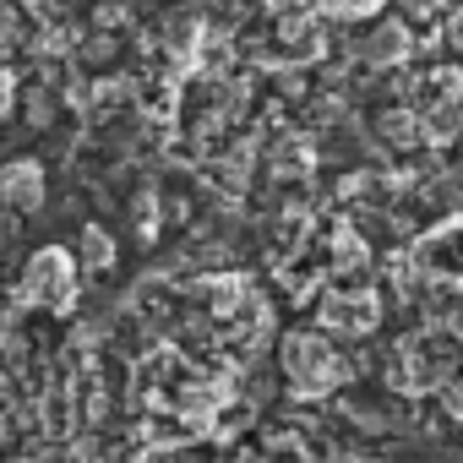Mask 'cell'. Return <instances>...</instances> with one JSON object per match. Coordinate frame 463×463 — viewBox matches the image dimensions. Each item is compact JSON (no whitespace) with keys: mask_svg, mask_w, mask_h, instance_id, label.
I'll list each match as a JSON object with an SVG mask.
<instances>
[{"mask_svg":"<svg viewBox=\"0 0 463 463\" xmlns=\"http://www.w3.org/2000/svg\"><path fill=\"white\" fill-rule=\"evenodd\" d=\"M349 55H354L360 66L387 71V66H398V61L409 55V28H403V23H371V28H360V39L349 44Z\"/></svg>","mask_w":463,"mask_h":463,"instance_id":"6da1fadb","label":"cell"},{"mask_svg":"<svg viewBox=\"0 0 463 463\" xmlns=\"http://www.w3.org/2000/svg\"><path fill=\"white\" fill-rule=\"evenodd\" d=\"M6 99H12V77L0 71V115H6Z\"/></svg>","mask_w":463,"mask_h":463,"instance_id":"277c9868","label":"cell"},{"mask_svg":"<svg viewBox=\"0 0 463 463\" xmlns=\"http://www.w3.org/2000/svg\"><path fill=\"white\" fill-rule=\"evenodd\" d=\"M376 131H382L387 142H414L425 126H420V115H409V109H387V115H376Z\"/></svg>","mask_w":463,"mask_h":463,"instance_id":"3957f363","label":"cell"},{"mask_svg":"<svg viewBox=\"0 0 463 463\" xmlns=\"http://www.w3.org/2000/svg\"><path fill=\"white\" fill-rule=\"evenodd\" d=\"M0 196H6L12 207H39V202H44V175H39V164L12 158L6 175H0Z\"/></svg>","mask_w":463,"mask_h":463,"instance_id":"7a4b0ae2","label":"cell"}]
</instances>
